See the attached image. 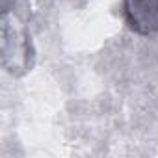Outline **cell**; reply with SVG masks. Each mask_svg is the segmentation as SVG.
I'll use <instances>...</instances> for the list:
<instances>
[{
  "instance_id": "6da1fadb",
  "label": "cell",
  "mask_w": 158,
  "mask_h": 158,
  "mask_svg": "<svg viewBox=\"0 0 158 158\" xmlns=\"http://www.w3.org/2000/svg\"><path fill=\"white\" fill-rule=\"evenodd\" d=\"M125 17L128 26L139 35L158 32V0H125Z\"/></svg>"
}]
</instances>
